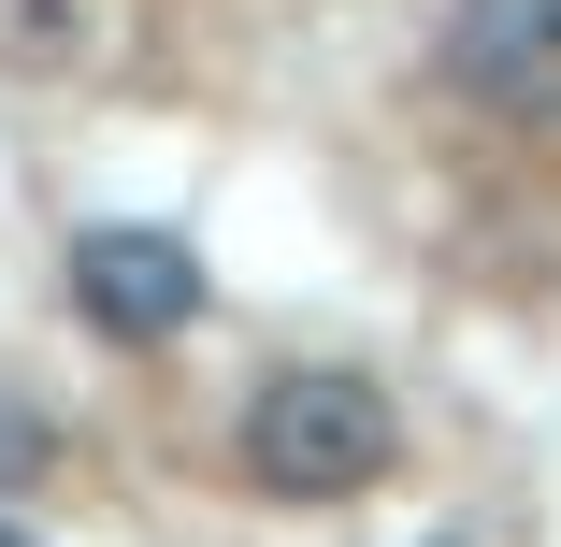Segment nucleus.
<instances>
[{
	"label": "nucleus",
	"mask_w": 561,
	"mask_h": 547,
	"mask_svg": "<svg viewBox=\"0 0 561 547\" xmlns=\"http://www.w3.org/2000/svg\"><path fill=\"white\" fill-rule=\"evenodd\" d=\"M58 461V432H44V403H0V490H30Z\"/></svg>",
	"instance_id": "nucleus-4"
},
{
	"label": "nucleus",
	"mask_w": 561,
	"mask_h": 547,
	"mask_svg": "<svg viewBox=\"0 0 561 547\" xmlns=\"http://www.w3.org/2000/svg\"><path fill=\"white\" fill-rule=\"evenodd\" d=\"M461 72L490 101H561V0H461Z\"/></svg>",
	"instance_id": "nucleus-3"
},
{
	"label": "nucleus",
	"mask_w": 561,
	"mask_h": 547,
	"mask_svg": "<svg viewBox=\"0 0 561 547\" xmlns=\"http://www.w3.org/2000/svg\"><path fill=\"white\" fill-rule=\"evenodd\" d=\"M389 447H403V418H389V389L346 375V361H302V375H274V389L245 403V476H260L274 504H360V490L389 476Z\"/></svg>",
	"instance_id": "nucleus-1"
},
{
	"label": "nucleus",
	"mask_w": 561,
	"mask_h": 547,
	"mask_svg": "<svg viewBox=\"0 0 561 547\" xmlns=\"http://www.w3.org/2000/svg\"><path fill=\"white\" fill-rule=\"evenodd\" d=\"M0 547H30V533H15V518H0Z\"/></svg>",
	"instance_id": "nucleus-5"
},
{
	"label": "nucleus",
	"mask_w": 561,
	"mask_h": 547,
	"mask_svg": "<svg viewBox=\"0 0 561 547\" xmlns=\"http://www.w3.org/2000/svg\"><path fill=\"white\" fill-rule=\"evenodd\" d=\"M72 303L116 346H173L202 317V260H187V231H87L72 246Z\"/></svg>",
	"instance_id": "nucleus-2"
}]
</instances>
